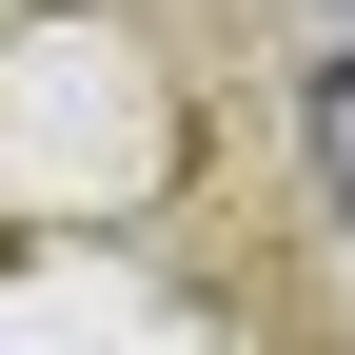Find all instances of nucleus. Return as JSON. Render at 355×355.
Returning <instances> with one entry per match:
<instances>
[{"mask_svg":"<svg viewBox=\"0 0 355 355\" xmlns=\"http://www.w3.org/2000/svg\"><path fill=\"white\" fill-rule=\"evenodd\" d=\"M296 139H316V198L355 217V60H316V99H296Z\"/></svg>","mask_w":355,"mask_h":355,"instance_id":"f257e3e1","label":"nucleus"}]
</instances>
